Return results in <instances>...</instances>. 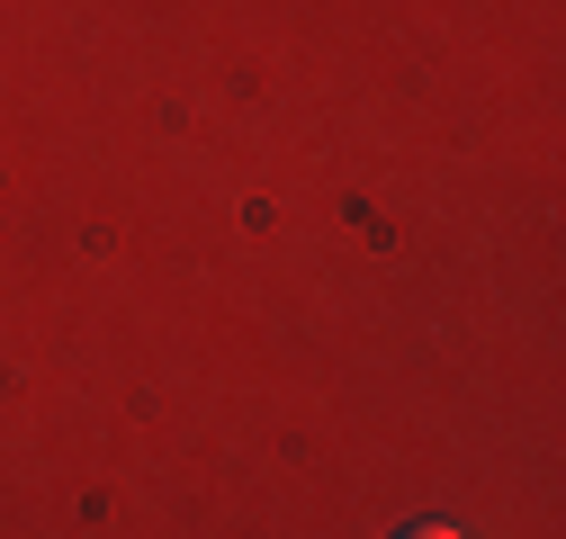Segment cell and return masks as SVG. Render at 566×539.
<instances>
[{
    "label": "cell",
    "instance_id": "obj_1",
    "mask_svg": "<svg viewBox=\"0 0 566 539\" xmlns=\"http://www.w3.org/2000/svg\"><path fill=\"white\" fill-rule=\"evenodd\" d=\"M405 539H459V530H441V521H422V530H405Z\"/></svg>",
    "mask_w": 566,
    "mask_h": 539
}]
</instances>
